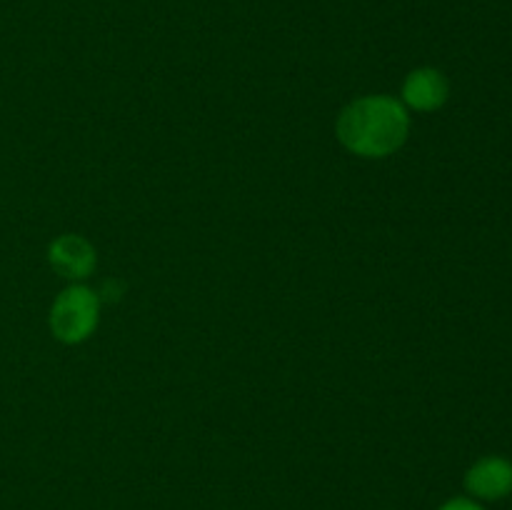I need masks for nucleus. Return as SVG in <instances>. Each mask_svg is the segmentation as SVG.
<instances>
[{
    "label": "nucleus",
    "mask_w": 512,
    "mask_h": 510,
    "mask_svg": "<svg viewBox=\"0 0 512 510\" xmlns=\"http://www.w3.org/2000/svg\"><path fill=\"white\" fill-rule=\"evenodd\" d=\"M403 100L400 103L415 113H435L443 108L450 98V80L443 70L433 68V65H423L405 75L403 90H400Z\"/></svg>",
    "instance_id": "obj_5"
},
{
    "label": "nucleus",
    "mask_w": 512,
    "mask_h": 510,
    "mask_svg": "<svg viewBox=\"0 0 512 510\" xmlns=\"http://www.w3.org/2000/svg\"><path fill=\"white\" fill-rule=\"evenodd\" d=\"M98 290L85 283H70L55 295L50 305V333L63 345H80L98 330L100 323Z\"/></svg>",
    "instance_id": "obj_2"
},
{
    "label": "nucleus",
    "mask_w": 512,
    "mask_h": 510,
    "mask_svg": "<svg viewBox=\"0 0 512 510\" xmlns=\"http://www.w3.org/2000/svg\"><path fill=\"white\" fill-rule=\"evenodd\" d=\"M48 263L60 278L70 280V283H83L93 275L95 265H98V253L85 235L63 233L50 240Z\"/></svg>",
    "instance_id": "obj_4"
},
{
    "label": "nucleus",
    "mask_w": 512,
    "mask_h": 510,
    "mask_svg": "<svg viewBox=\"0 0 512 510\" xmlns=\"http://www.w3.org/2000/svg\"><path fill=\"white\" fill-rule=\"evenodd\" d=\"M438 510H485L483 503L468 498V495H455V498L445 500Z\"/></svg>",
    "instance_id": "obj_7"
},
{
    "label": "nucleus",
    "mask_w": 512,
    "mask_h": 510,
    "mask_svg": "<svg viewBox=\"0 0 512 510\" xmlns=\"http://www.w3.org/2000/svg\"><path fill=\"white\" fill-rule=\"evenodd\" d=\"M335 135L358 158H390L408 143L410 113L393 95H363L340 110Z\"/></svg>",
    "instance_id": "obj_1"
},
{
    "label": "nucleus",
    "mask_w": 512,
    "mask_h": 510,
    "mask_svg": "<svg viewBox=\"0 0 512 510\" xmlns=\"http://www.w3.org/2000/svg\"><path fill=\"white\" fill-rule=\"evenodd\" d=\"M125 293V283L123 280H105L103 288L98 290V298L100 303H115V300H120V295Z\"/></svg>",
    "instance_id": "obj_6"
},
{
    "label": "nucleus",
    "mask_w": 512,
    "mask_h": 510,
    "mask_svg": "<svg viewBox=\"0 0 512 510\" xmlns=\"http://www.w3.org/2000/svg\"><path fill=\"white\" fill-rule=\"evenodd\" d=\"M465 493L478 503H498L512 495V460L505 455H483L465 470Z\"/></svg>",
    "instance_id": "obj_3"
}]
</instances>
